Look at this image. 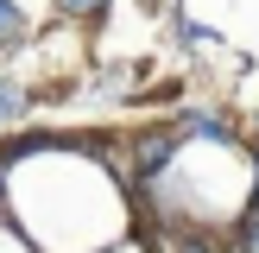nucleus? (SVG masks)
Listing matches in <instances>:
<instances>
[{"mask_svg": "<svg viewBox=\"0 0 259 253\" xmlns=\"http://www.w3.org/2000/svg\"><path fill=\"white\" fill-rule=\"evenodd\" d=\"M25 32V19H19V7H13V0H0V51L13 45V38Z\"/></svg>", "mask_w": 259, "mask_h": 253, "instance_id": "1", "label": "nucleus"}, {"mask_svg": "<svg viewBox=\"0 0 259 253\" xmlns=\"http://www.w3.org/2000/svg\"><path fill=\"white\" fill-rule=\"evenodd\" d=\"M25 108V95H19V89H13V82H0V120H13V114H19Z\"/></svg>", "mask_w": 259, "mask_h": 253, "instance_id": "2", "label": "nucleus"}, {"mask_svg": "<svg viewBox=\"0 0 259 253\" xmlns=\"http://www.w3.org/2000/svg\"><path fill=\"white\" fill-rule=\"evenodd\" d=\"M240 253H259V209L247 215V228H240Z\"/></svg>", "mask_w": 259, "mask_h": 253, "instance_id": "3", "label": "nucleus"}, {"mask_svg": "<svg viewBox=\"0 0 259 253\" xmlns=\"http://www.w3.org/2000/svg\"><path fill=\"white\" fill-rule=\"evenodd\" d=\"M63 13H82V7H101V0H57Z\"/></svg>", "mask_w": 259, "mask_h": 253, "instance_id": "4", "label": "nucleus"}, {"mask_svg": "<svg viewBox=\"0 0 259 253\" xmlns=\"http://www.w3.org/2000/svg\"><path fill=\"white\" fill-rule=\"evenodd\" d=\"M177 253H209V247H202V240H177Z\"/></svg>", "mask_w": 259, "mask_h": 253, "instance_id": "5", "label": "nucleus"}]
</instances>
